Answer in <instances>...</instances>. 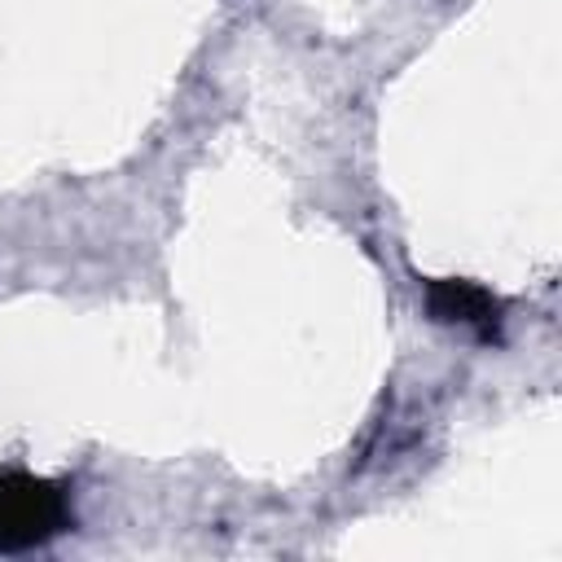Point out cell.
<instances>
[{"instance_id":"cell-1","label":"cell","mask_w":562,"mask_h":562,"mask_svg":"<svg viewBox=\"0 0 562 562\" xmlns=\"http://www.w3.org/2000/svg\"><path fill=\"white\" fill-rule=\"evenodd\" d=\"M75 527L66 483L31 470L0 474V553H31Z\"/></svg>"},{"instance_id":"cell-2","label":"cell","mask_w":562,"mask_h":562,"mask_svg":"<svg viewBox=\"0 0 562 562\" xmlns=\"http://www.w3.org/2000/svg\"><path fill=\"white\" fill-rule=\"evenodd\" d=\"M426 307L439 325H461L474 329L483 342H501V303L474 281H457V277L426 281Z\"/></svg>"}]
</instances>
